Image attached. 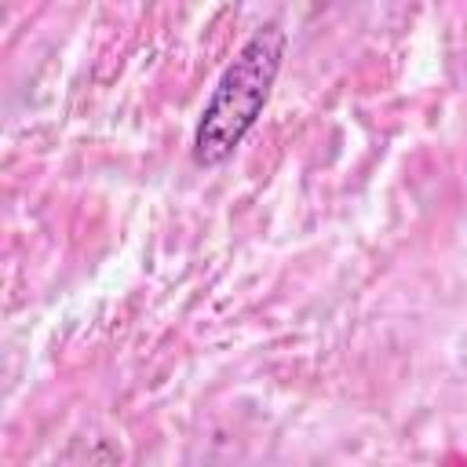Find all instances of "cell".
<instances>
[{
    "label": "cell",
    "instance_id": "cell-1",
    "mask_svg": "<svg viewBox=\"0 0 467 467\" xmlns=\"http://www.w3.org/2000/svg\"><path fill=\"white\" fill-rule=\"evenodd\" d=\"M285 44L288 40L277 22H266L244 40L234 62L223 69L212 99L204 102V113L193 131V164L215 168L241 146V139L252 131L270 99V88L285 58Z\"/></svg>",
    "mask_w": 467,
    "mask_h": 467
}]
</instances>
